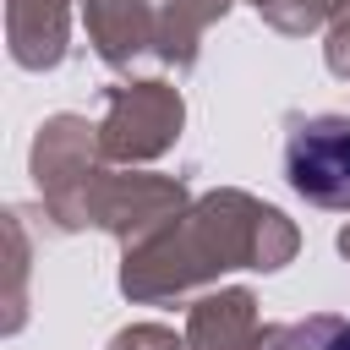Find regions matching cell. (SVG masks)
<instances>
[{
  "instance_id": "6da1fadb",
  "label": "cell",
  "mask_w": 350,
  "mask_h": 350,
  "mask_svg": "<svg viewBox=\"0 0 350 350\" xmlns=\"http://www.w3.org/2000/svg\"><path fill=\"white\" fill-rule=\"evenodd\" d=\"M284 180L317 208H350V115H295L284 126Z\"/></svg>"
},
{
  "instance_id": "7a4b0ae2",
  "label": "cell",
  "mask_w": 350,
  "mask_h": 350,
  "mask_svg": "<svg viewBox=\"0 0 350 350\" xmlns=\"http://www.w3.org/2000/svg\"><path fill=\"white\" fill-rule=\"evenodd\" d=\"M268 350H350V317L312 312L301 323H284L268 334Z\"/></svg>"
}]
</instances>
